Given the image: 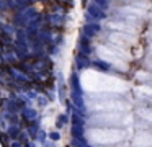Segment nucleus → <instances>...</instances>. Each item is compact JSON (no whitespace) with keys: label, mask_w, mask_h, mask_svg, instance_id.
Instances as JSON below:
<instances>
[{"label":"nucleus","mask_w":152,"mask_h":147,"mask_svg":"<svg viewBox=\"0 0 152 147\" xmlns=\"http://www.w3.org/2000/svg\"><path fill=\"white\" fill-rule=\"evenodd\" d=\"M23 114H25V116H28L30 119L36 118V111H33V110H25V111H23Z\"/></svg>","instance_id":"nucleus-3"},{"label":"nucleus","mask_w":152,"mask_h":147,"mask_svg":"<svg viewBox=\"0 0 152 147\" xmlns=\"http://www.w3.org/2000/svg\"><path fill=\"white\" fill-rule=\"evenodd\" d=\"M7 134H8L12 139H16V137L20 136V129H18L16 126H10V127H8V132H7Z\"/></svg>","instance_id":"nucleus-1"},{"label":"nucleus","mask_w":152,"mask_h":147,"mask_svg":"<svg viewBox=\"0 0 152 147\" xmlns=\"http://www.w3.org/2000/svg\"><path fill=\"white\" fill-rule=\"evenodd\" d=\"M12 147H21V144H20V142H13V144H12Z\"/></svg>","instance_id":"nucleus-11"},{"label":"nucleus","mask_w":152,"mask_h":147,"mask_svg":"<svg viewBox=\"0 0 152 147\" xmlns=\"http://www.w3.org/2000/svg\"><path fill=\"white\" fill-rule=\"evenodd\" d=\"M8 110L15 113V111H16V106H15V103H8Z\"/></svg>","instance_id":"nucleus-9"},{"label":"nucleus","mask_w":152,"mask_h":147,"mask_svg":"<svg viewBox=\"0 0 152 147\" xmlns=\"http://www.w3.org/2000/svg\"><path fill=\"white\" fill-rule=\"evenodd\" d=\"M77 64H79V67H85L87 66V59H83L82 56H77Z\"/></svg>","instance_id":"nucleus-4"},{"label":"nucleus","mask_w":152,"mask_h":147,"mask_svg":"<svg viewBox=\"0 0 152 147\" xmlns=\"http://www.w3.org/2000/svg\"><path fill=\"white\" fill-rule=\"evenodd\" d=\"M59 118H61V119L57 121V127H61L64 123H67V116H66V114H62V116H59Z\"/></svg>","instance_id":"nucleus-6"},{"label":"nucleus","mask_w":152,"mask_h":147,"mask_svg":"<svg viewBox=\"0 0 152 147\" xmlns=\"http://www.w3.org/2000/svg\"><path fill=\"white\" fill-rule=\"evenodd\" d=\"M49 137L52 139V141H57V139H59V134H57V132H51Z\"/></svg>","instance_id":"nucleus-7"},{"label":"nucleus","mask_w":152,"mask_h":147,"mask_svg":"<svg viewBox=\"0 0 152 147\" xmlns=\"http://www.w3.org/2000/svg\"><path fill=\"white\" fill-rule=\"evenodd\" d=\"M8 119H10V121L13 123V124H16V121H18V119H16V116H10Z\"/></svg>","instance_id":"nucleus-10"},{"label":"nucleus","mask_w":152,"mask_h":147,"mask_svg":"<svg viewBox=\"0 0 152 147\" xmlns=\"http://www.w3.org/2000/svg\"><path fill=\"white\" fill-rule=\"evenodd\" d=\"M72 134H74L77 139H80V137H82V126H79V124H74V127H72Z\"/></svg>","instance_id":"nucleus-2"},{"label":"nucleus","mask_w":152,"mask_h":147,"mask_svg":"<svg viewBox=\"0 0 152 147\" xmlns=\"http://www.w3.org/2000/svg\"><path fill=\"white\" fill-rule=\"evenodd\" d=\"M30 136H31V137L36 136V126H31V127H30Z\"/></svg>","instance_id":"nucleus-8"},{"label":"nucleus","mask_w":152,"mask_h":147,"mask_svg":"<svg viewBox=\"0 0 152 147\" xmlns=\"http://www.w3.org/2000/svg\"><path fill=\"white\" fill-rule=\"evenodd\" d=\"M8 134H0V141H2V144H3V146H7V144H8Z\"/></svg>","instance_id":"nucleus-5"}]
</instances>
